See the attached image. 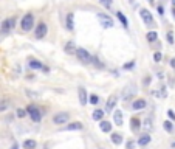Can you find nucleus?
<instances>
[{
	"label": "nucleus",
	"mask_w": 175,
	"mask_h": 149,
	"mask_svg": "<svg viewBox=\"0 0 175 149\" xmlns=\"http://www.w3.org/2000/svg\"><path fill=\"white\" fill-rule=\"evenodd\" d=\"M25 110H26V113L30 115L31 120L34 121V123H39V121H40L42 113H40V110H39V107H37V106H34V104H30V106L26 107Z\"/></svg>",
	"instance_id": "obj_1"
},
{
	"label": "nucleus",
	"mask_w": 175,
	"mask_h": 149,
	"mask_svg": "<svg viewBox=\"0 0 175 149\" xmlns=\"http://www.w3.org/2000/svg\"><path fill=\"white\" fill-rule=\"evenodd\" d=\"M20 26H22V30H23V31L33 30V26H34V16H33V14H25L23 17H22Z\"/></svg>",
	"instance_id": "obj_2"
},
{
	"label": "nucleus",
	"mask_w": 175,
	"mask_h": 149,
	"mask_svg": "<svg viewBox=\"0 0 175 149\" xmlns=\"http://www.w3.org/2000/svg\"><path fill=\"white\" fill-rule=\"evenodd\" d=\"M76 56H78V59L81 61V62H84V64H91V59L93 56L87 51V50L84 48H76Z\"/></svg>",
	"instance_id": "obj_3"
},
{
	"label": "nucleus",
	"mask_w": 175,
	"mask_h": 149,
	"mask_svg": "<svg viewBox=\"0 0 175 149\" xmlns=\"http://www.w3.org/2000/svg\"><path fill=\"white\" fill-rule=\"evenodd\" d=\"M14 25H16V19H14V17H8V19H5V20L2 22L0 30H2L3 34H6V33H9L11 30L14 28Z\"/></svg>",
	"instance_id": "obj_4"
},
{
	"label": "nucleus",
	"mask_w": 175,
	"mask_h": 149,
	"mask_svg": "<svg viewBox=\"0 0 175 149\" xmlns=\"http://www.w3.org/2000/svg\"><path fill=\"white\" fill-rule=\"evenodd\" d=\"M98 19H99L101 25L104 26V28H112V26L115 25V22L112 17H108L107 14H102V13H98Z\"/></svg>",
	"instance_id": "obj_5"
},
{
	"label": "nucleus",
	"mask_w": 175,
	"mask_h": 149,
	"mask_svg": "<svg viewBox=\"0 0 175 149\" xmlns=\"http://www.w3.org/2000/svg\"><path fill=\"white\" fill-rule=\"evenodd\" d=\"M68 118H70V115L67 112H59L53 117V123L54 124H65L68 121Z\"/></svg>",
	"instance_id": "obj_6"
},
{
	"label": "nucleus",
	"mask_w": 175,
	"mask_h": 149,
	"mask_svg": "<svg viewBox=\"0 0 175 149\" xmlns=\"http://www.w3.org/2000/svg\"><path fill=\"white\" fill-rule=\"evenodd\" d=\"M47 33H48V26H47V24L40 22V24L37 25V28H36V37H37V39H43V37L47 36Z\"/></svg>",
	"instance_id": "obj_7"
},
{
	"label": "nucleus",
	"mask_w": 175,
	"mask_h": 149,
	"mask_svg": "<svg viewBox=\"0 0 175 149\" xmlns=\"http://www.w3.org/2000/svg\"><path fill=\"white\" fill-rule=\"evenodd\" d=\"M140 14H141V17H143V20H144V24L146 25H154V17H152V14H150V11L149 9H141L140 11Z\"/></svg>",
	"instance_id": "obj_8"
},
{
	"label": "nucleus",
	"mask_w": 175,
	"mask_h": 149,
	"mask_svg": "<svg viewBox=\"0 0 175 149\" xmlns=\"http://www.w3.org/2000/svg\"><path fill=\"white\" fill-rule=\"evenodd\" d=\"M78 95H79V103L82 104V106H85V104L89 103V95H87V90L84 89V87H79V89H78Z\"/></svg>",
	"instance_id": "obj_9"
},
{
	"label": "nucleus",
	"mask_w": 175,
	"mask_h": 149,
	"mask_svg": "<svg viewBox=\"0 0 175 149\" xmlns=\"http://www.w3.org/2000/svg\"><path fill=\"white\" fill-rule=\"evenodd\" d=\"M113 123L116 126H123V110L119 109L113 110Z\"/></svg>",
	"instance_id": "obj_10"
},
{
	"label": "nucleus",
	"mask_w": 175,
	"mask_h": 149,
	"mask_svg": "<svg viewBox=\"0 0 175 149\" xmlns=\"http://www.w3.org/2000/svg\"><path fill=\"white\" fill-rule=\"evenodd\" d=\"M146 106H147L146 99H141V98L135 99V101H133V104H132L133 110H143V109H146Z\"/></svg>",
	"instance_id": "obj_11"
},
{
	"label": "nucleus",
	"mask_w": 175,
	"mask_h": 149,
	"mask_svg": "<svg viewBox=\"0 0 175 149\" xmlns=\"http://www.w3.org/2000/svg\"><path fill=\"white\" fill-rule=\"evenodd\" d=\"M140 128H141V121H140V118H136V117H132V118H130V129H132V132H138Z\"/></svg>",
	"instance_id": "obj_12"
},
{
	"label": "nucleus",
	"mask_w": 175,
	"mask_h": 149,
	"mask_svg": "<svg viewBox=\"0 0 175 149\" xmlns=\"http://www.w3.org/2000/svg\"><path fill=\"white\" fill-rule=\"evenodd\" d=\"M84 128V124L82 123H79V121H74V123H70V124H67L65 126V130H81Z\"/></svg>",
	"instance_id": "obj_13"
},
{
	"label": "nucleus",
	"mask_w": 175,
	"mask_h": 149,
	"mask_svg": "<svg viewBox=\"0 0 175 149\" xmlns=\"http://www.w3.org/2000/svg\"><path fill=\"white\" fill-rule=\"evenodd\" d=\"M104 110L102 109H96V110H93V113H91V118L95 120V121H101L104 118Z\"/></svg>",
	"instance_id": "obj_14"
},
{
	"label": "nucleus",
	"mask_w": 175,
	"mask_h": 149,
	"mask_svg": "<svg viewBox=\"0 0 175 149\" xmlns=\"http://www.w3.org/2000/svg\"><path fill=\"white\" fill-rule=\"evenodd\" d=\"M99 128H101L102 132H106V134H107V132L112 130V123H110V121H104V120H101V121H99Z\"/></svg>",
	"instance_id": "obj_15"
},
{
	"label": "nucleus",
	"mask_w": 175,
	"mask_h": 149,
	"mask_svg": "<svg viewBox=\"0 0 175 149\" xmlns=\"http://www.w3.org/2000/svg\"><path fill=\"white\" fill-rule=\"evenodd\" d=\"M116 103H118L116 96H115V95H112L110 98L107 99V110H110V112H112V110L115 109V106H116Z\"/></svg>",
	"instance_id": "obj_16"
},
{
	"label": "nucleus",
	"mask_w": 175,
	"mask_h": 149,
	"mask_svg": "<svg viewBox=\"0 0 175 149\" xmlns=\"http://www.w3.org/2000/svg\"><path fill=\"white\" fill-rule=\"evenodd\" d=\"M149 143H150V135L149 134H144V135H141L138 138V145L140 146H146V145H149Z\"/></svg>",
	"instance_id": "obj_17"
},
{
	"label": "nucleus",
	"mask_w": 175,
	"mask_h": 149,
	"mask_svg": "<svg viewBox=\"0 0 175 149\" xmlns=\"http://www.w3.org/2000/svg\"><path fill=\"white\" fill-rule=\"evenodd\" d=\"M64 50H65V53H67V54H73V53H76V45L73 42H67V43H65V47H64Z\"/></svg>",
	"instance_id": "obj_18"
},
{
	"label": "nucleus",
	"mask_w": 175,
	"mask_h": 149,
	"mask_svg": "<svg viewBox=\"0 0 175 149\" xmlns=\"http://www.w3.org/2000/svg\"><path fill=\"white\" fill-rule=\"evenodd\" d=\"M65 24H67V30L72 31L74 28V22H73V13H68L67 14V20H65Z\"/></svg>",
	"instance_id": "obj_19"
},
{
	"label": "nucleus",
	"mask_w": 175,
	"mask_h": 149,
	"mask_svg": "<svg viewBox=\"0 0 175 149\" xmlns=\"http://www.w3.org/2000/svg\"><path fill=\"white\" fill-rule=\"evenodd\" d=\"M28 65H30L31 68H34V70H40V68L43 70V65H42V62H40V61H37V59H31Z\"/></svg>",
	"instance_id": "obj_20"
},
{
	"label": "nucleus",
	"mask_w": 175,
	"mask_h": 149,
	"mask_svg": "<svg viewBox=\"0 0 175 149\" xmlns=\"http://www.w3.org/2000/svg\"><path fill=\"white\" fill-rule=\"evenodd\" d=\"M110 140H112L113 145L118 146V145H121V143H123V137H121V134H116V132H115V134H112Z\"/></svg>",
	"instance_id": "obj_21"
},
{
	"label": "nucleus",
	"mask_w": 175,
	"mask_h": 149,
	"mask_svg": "<svg viewBox=\"0 0 175 149\" xmlns=\"http://www.w3.org/2000/svg\"><path fill=\"white\" fill-rule=\"evenodd\" d=\"M116 17L119 19V22L123 24L124 28H127V26H129V20H127V17H125V16H124L123 13H116Z\"/></svg>",
	"instance_id": "obj_22"
},
{
	"label": "nucleus",
	"mask_w": 175,
	"mask_h": 149,
	"mask_svg": "<svg viewBox=\"0 0 175 149\" xmlns=\"http://www.w3.org/2000/svg\"><path fill=\"white\" fill-rule=\"evenodd\" d=\"M23 148L25 149H36L37 148V143L34 140H25L23 141Z\"/></svg>",
	"instance_id": "obj_23"
},
{
	"label": "nucleus",
	"mask_w": 175,
	"mask_h": 149,
	"mask_svg": "<svg viewBox=\"0 0 175 149\" xmlns=\"http://www.w3.org/2000/svg\"><path fill=\"white\" fill-rule=\"evenodd\" d=\"M8 106H9L8 99H5V98H0V112H5V110L8 109Z\"/></svg>",
	"instance_id": "obj_24"
},
{
	"label": "nucleus",
	"mask_w": 175,
	"mask_h": 149,
	"mask_svg": "<svg viewBox=\"0 0 175 149\" xmlns=\"http://www.w3.org/2000/svg\"><path fill=\"white\" fill-rule=\"evenodd\" d=\"M146 37H147V41H149V42H155L157 37H158V34H157V31H149V33L146 34Z\"/></svg>",
	"instance_id": "obj_25"
},
{
	"label": "nucleus",
	"mask_w": 175,
	"mask_h": 149,
	"mask_svg": "<svg viewBox=\"0 0 175 149\" xmlns=\"http://www.w3.org/2000/svg\"><path fill=\"white\" fill-rule=\"evenodd\" d=\"M99 3L107 9H112V6H113V0H99Z\"/></svg>",
	"instance_id": "obj_26"
},
{
	"label": "nucleus",
	"mask_w": 175,
	"mask_h": 149,
	"mask_svg": "<svg viewBox=\"0 0 175 149\" xmlns=\"http://www.w3.org/2000/svg\"><path fill=\"white\" fill-rule=\"evenodd\" d=\"M143 124H144L143 128H144L146 130H152V129H154V124H152V120H150V118L144 120V123H143Z\"/></svg>",
	"instance_id": "obj_27"
},
{
	"label": "nucleus",
	"mask_w": 175,
	"mask_h": 149,
	"mask_svg": "<svg viewBox=\"0 0 175 149\" xmlns=\"http://www.w3.org/2000/svg\"><path fill=\"white\" fill-rule=\"evenodd\" d=\"M163 128H164V129H166V132H169V134H171V132L174 130L172 121H164V123H163Z\"/></svg>",
	"instance_id": "obj_28"
},
{
	"label": "nucleus",
	"mask_w": 175,
	"mask_h": 149,
	"mask_svg": "<svg viewBox=\"0 0 175 149\" xmlns=\"http://www.w3.org/2000/svg\"><path fill=\"white\" fill-rule=\"evenodd\" d=\"M89 103L90 104H98V103H99V96H98V95H90L89 96Z\"/></svg>",
	"instance_id": "obj_29"
},
{
	"label": "nucleus",
	"mask_w": 175,
	"mask_h": 149,
	"mask_svg": "<svg viewBox=\"0 0 175 149\" xmlns=\"http://www.w3.org/2000/svg\"><path fill=\"white\" fill-rule=\"evenodd\" d=\"M91 62H95V65H96L98 68H104V64L99 62V59H98V58H93V59H91Z\"/></svg>",
	"instance_id": "obj_30"
},
{
	"label": "nucleus",
	"mask_w": 175,
	"mask_h": 149,
	"mask_svg": "<svg viewBox=\"0 0 175 149\" xmlns=\"http://www.w3.org/2000/svg\"><path fill=\"white\" fill-rule=\"evenodd\" d=\"M135 145H136V143L133 140H129L127 143H125V149H135Z\"/></svg>",
	"instance_id": "obj_31"
},
{
	"label": "nucleus",
	"mask_w": 175,
	"mask_h": 149,
	"mask_svg": "<svg viewBox=\"0 0 175 149\" xmlns=\"http://www.w3.org/2000/svg\"><path fill=\"white\" fill-rule=\"evenodd\" d=\"M161 59H163V54H161L160 51H157V53L154 54V61H155V62H160Z\"/></svg>",
	"instance_id": "obj_32"
},
{
	"label": "nucleus",
	"mask_w": 175,
	"mask_h": 149,
	"mask_svg": "<svg viewBox=\"0 0 175 149\" xmlns=\"http://www.w3.org/2000/svg\"><path fill=\"white\" fill-rule=\"evenodd\" d=\"M25 115H26V110L25 109H17V117L19 118H23Z\"/></svg>",
	"instance_id": "obj_33"
},
{
	"label": "nucleus",
	"mask_w": 175,
	"mask_h": 149,
	"mask_svg": "<svg viewBox=\"0 0 175 149\" xmlns=\"http://www.w3.org/2000/svg\"><path fill=\"white\" fill-rule=\"evenodd\" d=\"M133 67H135V61H130L129 64H125V65H124V68H125V70H132Z\"/></svg>",
	"instance_id": "obj_34"
},
{
	"label": "nucleus",
	"mask_w": 175,
	"mask_h": 149,
	"mask_svg": "<svg viewBox=\"0 0 175 149\" xmlns=\"http://www.w3.org/2000/svg\"><path fill=\"white\" fill-rule=\"evenodd\" d=\"M167 42L171 43V45L174 43V33H172V31H169V33H167Z\"/></svg>",
	"instance_id": "obj_35"
},
{
	"label": "nucleus",
	"mask_w": 175,
	"mask_h": 149,
	"mask_svg": "<svg viewBox=\"0 0 175 149\" xmlns=\"http://www.w3.org/2000/svg\"><path fill=\"white\" fill-rule=\"evenodd\" d=\"M160 95H161L163 98H166V96H167V92H166V86H163L161 89H160Z\"/></svg>",
	"instance_id": "obj_36"
},
{
	"label": "nucleus",
	"mask_w": 175,
	"mask_h": 149,
	"mask_svg": "<svg viewBox=\"0 0 175 149\" xmlns=\"http://www.w3.org/2000/svg\"><path fill=\"white\" fill-rule=\"evenodd\" d=\"M167 117L171 118V121H175V112L174 110H167Z\"/></svg>",
	"instance_id": "obj_37"
},
{
	"label": "nucleus",
	"mask_w": 175,
	"mask_h": 149,
	"mask_svg": "<svg viewBox=\"0 0 175 149\" xmlns=\"http://www.w3.org/2000/svg\"><path fill=\"white\" fill-rule=\"evenodd\" d=\"M158 13L163 16V14H164V8H163V6H158Z\"/></svg>",
	"instance_id": "obj_38"
},
{
	"label": "nucleus",
	"mask_w": 175,
	"mask_h": 149,
	"mask_svg": "<svg viewBox=\"0 0 175 149\" xmlns=\"http://www.w3.org/2000/svg\"><path fill=\"white\" fill-rule=\"evenodd\" d=\"M9 149H19V145H17V143H14V145H13V146H11Z\"/></svg>",
	"instance_id": "obj_39"
},
{
	"label": "nucleus",
	"mask_w": 175,
	"mask_h": 149,
	"mask_svg": "<svg viewBox=\"0 0 175 149\" xmlns=\"http://www.w3.org/2000/svg\"><path fill=\"white\" fill-rule=\"evenodd\" d=\"M171 67H174V68H175V58H174V59H171Z\"/></svg>",
	"instance_id": "obj_40"
},
{
	"label": "nucleus",
	"mask_w": 175,
	"mask_h": 149,
	"mask_svg": "<svg viewBox=\"0 0 175 149\" xmlns=\"http://www.w3.org/2000/svg\"><path fill=\"white\" fill-rule=\"evenodd\" d=\"M172 16H174V19H175V8H172Z\"/></svg>",
	"instance_id": "obj_41"
},
{
	"label": "nucleus",
	"mask_w": 175,
	"mask_h": 149,
	"mask_svg": "<svg viewBox=\"0 0 175 149\" xmlns=\"http://www.w3.org/2000/svg\"><path fill=\"white\" fill-rule=\"evenodd\" d=\"M172 6L175 8V0H172Z\"/></svg>",
	"instance_id": "obj_42"
},
{
	"label": "nucleus",
	"mask_w": 175,
	"mask_h": 149,
	"mask_svg": "<svg viewBox=\"0 0 175 149\" xmlns=\"http://www.w3.org/2000/svg\"><path fill=\"white\" fill-rule=\"evenodd\" d=\"M147 2H150V3H152V2H154V0H147Z\"/></svg>",
	"instance_id": "obj_43"
},
{
	"label": "nucleus",
	"mask_w": 175,
	"mask_h": 149,
	"mask_svg": "<svg viewBox=\"0 0 175 149\" xmlns=\"http://www.w3.org/2000/svg\"><path fill=\"white\" fill-rule=\"evenodd\" d=\"M129 2H135V0H129Z\"/></svg>",
	"instance_id": "obj_44"
}]
</instances>
